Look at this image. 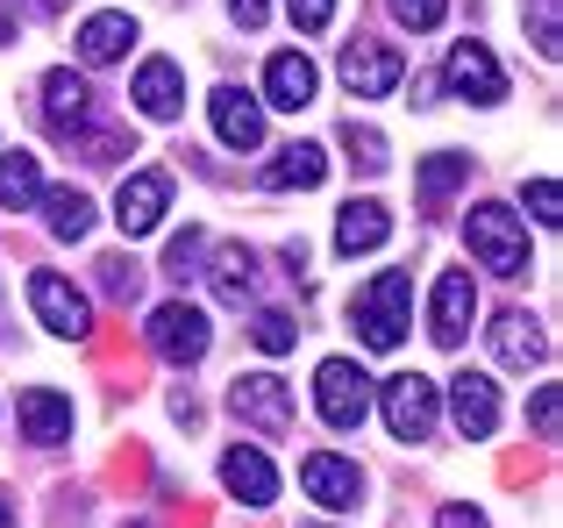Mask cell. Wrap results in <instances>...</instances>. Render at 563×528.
Returning a JSON list of instances; mask_svg holds the SVG:
<instances>
[{"instance_id":"cell-6","label":"cell","mask_w":563,"mask_h":528,"mask_svg":"<svg viewBox=\"0 0 563 528\" xmlns=\"http://www.w3.org/2000/svg\"><path fill=\"white\" fill-rule=\"evenodd\" d=\"M151 343H157V358H172V364H200L207 343H214V329H207V315L192 300H165V307H151Z\"/></svg>"},{"instance_id":"cell-40","label":"cell","mask_w":563,"mask_h":528,"mask_svg":"<svg viewBox=\"0 0 563 528\" xmlns=\"http://www.w3.org/2000/svg\"><path fill=\"white\" fill-rule=\"evenodd\" d=\"M0 528H14V507L8 501H0Z\"/></svg>"},{"instance_id":"cell-30","label":"cell","mask_w":563,"mask_h":528,"mask_svg":"<svg viewBox=\"0 0 563 528\" xmlns=\"http://www.w3.org/2000/svg\"><path fill=\"white\" fill-rule=\"evenodd\" d=\"M343 143H350V157H357L364 172H385V165H393V157H385V136H378V129H357V122H350V129H343Z\"/></svg>"},{"instance_id":"cell-33","label":"cell","mask_w":563,"mask_h":528,"mask_svg":"<svg viewBox=\"0 0 563 528\" xmlns=\"http://www.w3.org/2000/svg\"><path fill=\"white\" fill-rule=\"evenodd\" d=\"M286 14H292V29H300V36H314V29L335 22V0H286Z\"/></svg>"},{"instance_id":"cell-36","label":"cell","mask_w":563,"mask_h":528,"mask_svg":"<svg viewBox=\"0 0 563 528\" xmlns=\"http://www.w3.org/2000/svg\"><path fill=\"white\" fill-rule=\"evenodd\" d=\"M100 264H108V272H100V278H108V293L136 300V286H143V278H136V264H129V257H100Z\"/></svg>"},{"instance_id":"cell-21","label":"cell","mask_w":563,"mask_h":528,"mask_svg":"<svg viewBox=\"0 0 563 528\" xmlns=\"http://www.w3.org/2000/svg\"><path fill=\"white\" fill-rule=\"evenodd\" d=\"M393 237V215L378 208V200H350L343 215H335V251L357 257V251H378V243Z\"/></svg>"},{"instance_id":"cell-10","label":"cell","mask_w":563,"mask_h":528,"mask_svg":"<svg viewBox=\"0 0 563 528\" xmlns=\"http://www.w3.org/2000/svg\"><path fill=\"white\" fill-rule=\"evenodd\" d=\"M471 315H478V286H471V272H442L435 300H428V336H435L442 350H456L471 336Z\"/></svg>"},{"instance_id":"cell-3","label":"cell","mask_w":563,"mask_h":528,"mask_svg":"<svg viewBox=\"0 0 563 528\" xmlns=\"http://www.w3.org/2000/svg\"><path fill=\"white\" fill-rule=\"evenodd\" d=\"M314 407H321L329 429H357V421L372 415V378H364L350 358H329L314 372Z\"/></svg>"},{"instance_id":"cell-16","label":"cell","mask_w":563,"mask_h":528,"mask_svg":"<svg viewBox=\"0 0 563 528\" xmlns=\"http://www.w3.org/2000/svg\"><path fill=\"white\" fill-rule=\"evenodd\" d=\"M221 486H229L243 507H272V501H278V472H272V458H264V450H243V443L221 458Z\"/></svg>"},{"instance_id":"cell-34","label":"cell","mask_w":563,"mask_h":528,"mask_svg":"<svg viewBox=\"0 0 563 528\" xmlns=\"http://www.w3.org/2000/svg\"><path fill=\"white\" fill-rule=\"evenodd\" d=\"M528 421H536V436H556V421H563V393H556V386H542L536 400H528Z\"/></svg>"},{"instance_id":"cell-25","label":"cell","mask_w":563,"mask_h":528,"mask_svg":"<svg viewBox=\"0 0 563 528\" xmlns=\"http://www.w3.org/2000/svg\"><path fill=\"white\" fill-rule=\"evenodd\" d=\"M464 179H471V151H435L421 165V200H428V208H442Z\"/></svg>"},{"instance_id":"cell-9","label":"cell","mask_w":563,"mask_h":528,"mask_svg":"<svg viewBox=\"0 0 563 528\" xmlns=\"http://www.w3.org/2000/svg\"><path fill=\"white\" fill-rule=\"evenodd\" d=\"M399 79H407V57H399L393 43H372V36L343 43V86H350V94H357V100L399 94Z\"/></svg>"},{"instance_id":"cell-41","label":"cell","mask_w":563,"mask_h":528,"mask_svg":"<svg viewBox=\"0 0 563 528\" xmlns=\"http://www.w3.org/2000/svg\"><path fill=\"white\" fill-rule=\"evenodd\" d=\"M307 528H321V521H307Z\"/></svg>"},{"instance_id":"cell-20","label":"cell","mask_w":563,"mask_h":528,"mask_svg":"<svg viewBox=\"0 0 563 528\" xmlns=\"http://www.w3.org/2000/svg\"><path fill=\"white\" fill-rule=\"evenodd\" d=\"M136 108L151 114V122H172V114L186 108V79H179L172 57H151V65L136 72Z\"/></svg>"},{"instance_id":"cell-14","label":"cell","mask_w":563,"mask_h":528,"mask_svg":"<svg viewBox=\"0 0 563 528\" xmlns=\"http://www.w3.org/2000/svg\"><path fill=\"white\" fill-rule=\"evenodd\" d=\"M493 358L507 364V372H528V364L550 358V336L536 329V315H528V307H507V315L493 321Z\"/></svg>"},{"instance_id":"cell-32","label":"cell","mask_w":563,"mask_h":528,"mask_svg":"<svg viewBox=\"0 0 563 528\" xmlns=\"http://www.w3.org/2000/svg\"><path fill=\"white\" fill-rule=\"evenodd\" d=\"M528 208H536V222H563V186L556 179H528Z\"/></svg>"},{"instance_id":"cell-7","label":"cell","mask_w":563,"mask_h":528,"mask_svg":"<svg viewBox=\"0 0 563 528\" xmlns=\"http://www.w3.org/2000/svg\"><path fill=\"white\" fill-rule=\"evenodd\" d=\"M229 407L250 421L257 436H286L292 429V393H286V378H272V372H243L229 386Z\"/></svg>"},{"instance_id":"cell-1","label":"cell","mask_w":563,"mask_h":528,"mask_svg":"<svg viewBox=\"0 0 563 528\" xmlns=\"http://www.w3.org/2000/svg\"><path fill=\"white\" fill-rule=\"evenodd\" d=\"M350 321H357V336L372 350H399V343H407V321H413V278L407 272H378L372 286L357 293Z\"/></svg>"},{"instance_id":"cell-15","label":"cell","mask_w":563,"mask_h":528,"mask_svg":"<svg viewBox=\"0 0 563 528\" xmlns=\"http://www.w3.org/2000/svg\"><path fill=\"white\" fill-rule=\"evenodd\" d=\"M207 108H214V136L229 143V151H257L264 143V108L243 94V86H221Z\"/></svg>"},{"instance_id":"cell-35","label":"cell","mask_w":563,"mask_h":528,"mask_svg":"<svg viewBox=\"0 0 563 528\" xmlns=\"http://www.w3.org/2000/svg\"><path fill=\"white\" fill-rule=\"evenodd\" d=\"M393 14H399L407 29H435L442 14H450V0H393Z\"/></svg>"},{"instance_id":"cell-42","label":"cell","mask_w":563,"mask_h":528,"mask_svg":"<svg viewBox=\"0 0 563 528\" xmlns=\"http://www.w3.org/2000/svg\"><path fill=\"white\" fill-rule=\"evenodd\" d=\"M136 528H143V521H136Z\"/></svg>"},{"instance_id":"cell-22","label":"cell","mask_w":563,"mask_h":528,"mask_svg":"<svg viewBox=\"0 0 563 528\" xmlns=\"http://www.w3.org/2000/svg\"><path fill=\"white\" fill-rule=\"evenodd\" d=\"M207 278H214V300L221 307H243L250 293H257V257H250L243 243H221L214 264H207Z\"/></svg>"},{"instance_id":"cell-19","label":"cell","mask_w":563,"mask_h":528,"mask_svg":"<svg viewBox=\"0 0 563 528\" xmlns=\"http://www.w3.org/2000/svg\"><path fill=\"white\" fill-rule=\"evenodd\" d=\"M314 86H321V72L307 65L300 51H278L272 65H264V100H272V108H292V114H300L307 100H314Z\"/></svg>"},{"instance_id":"cell-28","label":"cell","mask_w":563,"mask_h":528,"mask_svg":"<svg viewBox=\"0 0 563 528\" xmlns=\"http://www.w3.org/2000/svg\"><path fill=\"white\" fill-rule=\"evenodd\" d=\"M250 343H257V350H272V358H278V350H292V343H300V321H292L286 307H264V315L250 321Z\"/></svg>"},{"instance_id":"cell-11","label":"cell","mask_w":563,"mask_h":528,"mask_svg":"<svg viewBox=\"0 0 563 528\" xmlns=\"http://www.w3.org/2000/svg\"><path fill=\"white\" fill-rule=\"evenodd\" d=\"M300 493L314 507H335V515H343V507L364 501V472L350 458H335V450H314V458L300 464Z\"/></svg>"},{"instance_id":"cell-37","label":"cell","mask_w":563,"mask_h":528,"mask_svg":"<svg viewBox=\"0 0 563 528\" xmlns=\"http://www.w3.org/2000/svg\"><path fill=\"white\" fill-rule=\"evenodd\" d=\"M435 528H485V515H478V507H464V501H450L435 515Z\"/></svg>"},{"instance_id":"cell-23","label":"cell","mask_w":563,"mask_h":528,"mask_svg":"<svg viewBox=\"0 0 563 528\" xmlns=\"http://www.w3.org/2000/svg\"><path fill=\"white\" fill-rule=\"evenodd\" d=\"M321 172H329V151H321V143H286V151L264 165V186H272V194H286V186H321Z\"/></svg>"},{"instance_id":"cell-31","label":"cell","mask_w":563,"mask_h":528,"mask_svg":"<svg viewBox=\"0 0 563 528\" xmlns=\"http://www.w3.org/2000/svg\"><path fill=\"white\" fill-rule=\"evenodd\" d=\"M528 29H536V51L542 57L563 51V14H556V0H536V22H528Z\"/></svg>"},{"instance_id":"cell-17","label":"cell","mask_w":563,"mask_h":528,"mask_svg":"<svg viewBox=\"0 0 563 528\" xmlns=\"http://www.w3.org/2000/svg\"><path fill=\"white\" fill-rule=\"evenodd\" d=\"M14 421H22L29 443H65V436H71V400L51 393V386H29L22 400H14Z\"/></svg>"},{"instance_id":"cell-12","label":"cell","mask_w":563,"mask_h":528,"mask_svg":"<svg viewBox=\"0 0 563 528\" xmlns=\"http://www.w3.org/2000/svg\"><path fill=\"white\" fill-rule=\"evenodd\" d=\"M165 208H172V179L165 172H136V179H122V194H114L122 237H151V229L165 222Z\"/></svg>"},{"instance_id":"cell-5","label":"cell","mask_w":563,"mask_h":528,"mask_svg":"<svg viewBox=\"0 0 563 528\" xmlns=\"http://www.w3.org/2000/svg\"><path fill=\"white\" fill-rule=\"evenodd\" d=\"M442 86H450L456 100H478V108H499L507 100V72H499V57L485 51L478 36H464L450 51V65H442Z\"/></svg>"},{"instance_id":"cell-27","label":"cell","mask_w":563,"mask_h":528,"mask_svg":"<svg viewBox=\"0 0 563 528\" xmlns=\"http://www.w3.org/2000/svg\"><path fill=\"white\" fill-rule=\"evenodd\" d=\"M51 229L65 243H79L86 229H93V200H86L79 186H51Z\"/></svg>"},{"instance_id":"cell-39","label":"cell","mask_w":563,"mask_h":528,"mask_svg":"<svg viewBox=\"0 0 563 528\" xmlns=\"http://www.w3.org/2000/svg\"><path fill=\"white\" fill-rule=\"evenodd\" d=\"M8 36H14V14H8V8H0V43H8Z\"/></svg>"},{"instance_id":"cell-13","label":"cell","mask_w":563,"mask_h":528,"mask_svg":"<svg viewBox=\"0 0 563 528\" xmlns=\"http://www.w3.org/2000/svg\"><path fill=\"white\" fill-rule=\"evenodd\" d=\"M86 114H93V86H86L71 65L43 72V122H51L57 136H79V129H86Z\"/></svg>"},{"instance_id":"cell-24","label":"cell","mask_w":563,"mask_h":528,"mask_svg":"<svg viewBox=\"0 0 563 528\" xmlns=\"http://www.w3.org/2000/svg\"><path fill=\"white\" fill-rule=\"evenodd\" d=\"M129 43H136V22H129V14H93V22L79 29L86 65H114V57H129Z\"/></svg>"},{"instance_id":"cell-18","label":"cell","mask_w":563,"mask_h":528,"mask_svg":"<svg viewBox=\"0 0 563 528\" xmlns=\"http://www.w3.org/2000/svg\"><path fill=\"white\" fill-rule=\"evenodd\" d=\"M450 415H456V429H464L471 443H478V436H493L499 429V393H493V378H485V372H464L450 386Z\"/></svg>"},{"instance_id":"cell-38","label":"cell","mask_w":563,"mask_h":528,"mask_svg":"<svg viewBox=\"0 0 563 528\" xmlns=\"http://www.w3.org/2000/svg\"><path fill=\"white\" fill-rule=\"evenodd\" d=\"M229 14L243 29H264V14H272V0H229Z\"/></svg>"},{"instance_id":"cell-2","label":"cell","mask_w":563,"mask_h":528,"mask_svg":"<svg viewBox=\"0 0 563 528\" xmlns=\"http://www.w3.org/2000/svg\"><path fill=\"white\" fill-rule=\"evenodd\" d=\"M464 237H471V257L493 264L499 278H521L528 272V229H521V215H514V208H499V200L471 208Z\"/></svg>"},{"instance_id":"cell-29","label":"cell","mask_w":563,"mask_h":528,"mask_svg":"<svg viewBox=\"0 0 563 528\" xmlns=\"http://www.w3.org/2000/svg\"><path fill=\"white\" fill-rule=\"evenodd\" d=\"M200 251H207V237H200V229H179V237L165 243V278H179V286H186V278L200 272Z\"/></svg>"},{"instance_id":"cell-4","label":"cell","mask_w":563,"mask_h":528,"mask_svg":"<svg viewBox=\"0 0 563 528\" xmlns=\"http://www.w3.org/2000/svg\"><path fill=\"white\" fill-rule=\"evenodd\" d=\"M29 307L43 315V329H51V336H71V343L93 336V300H86L65 272H36V278H29Z\"/></svg>"},{"instance_id":"cell-8","label":"cell","mask_w":563,"mask_h":528,"mask_svg":"<svg viewBox=\"0 0 563 528\" xmlns=\"http://www.w3.org/2000/svg\"><path fill=\"white\" fill-rule=\"evenodd\" d=\"M435 378H421V372H399V378H385V429L399 436V443H421L428 429H435Z\"/></svg>"},{"instance_id":"cell-26","label":"cell","mask_w":563,"mask_h":528,"mask_svg":"<svg viewBox=\"0 0 563 528\" xmlns=\"http://www.w3.org/2000/svg\"><path fill=\"white\" fill-rule=\"evenodd\" d=\"M43 194V172L29 151H8L0 157V208H29V200Z\"/></svg>"}]
</instances>
